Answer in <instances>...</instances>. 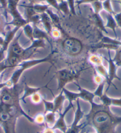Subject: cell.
<instances>
[{
    "mask_svg": "<svg viewBox=\"0 0 121 133\" xmlns=\"http://www.w3.org/2000/svg\"><path fill=\"white\" fill-rule=\"evenodd\" d=\"M91 109L85 115V126L90 125L96 133H117L116 127L121 124V117L113 114L110 107L98 103L95 101L90 103Z\"/></svg>",
    "mask_w": 121,
    "mask_h": 133,
    "instance_id": "cell-1",
    "label": "cell"
},
{
    "mask_svg": "<svg viewBox=\"0 0 121 133\" xmlns=\"http://www.w3.org/2000/svg\"><path fill=\"white\" fill-rule=\"evenodd\" d=\"M23 32L15 37L10 44L5 62L9 68H17L21 62L29 59L40 48H45V40H34L32 44L27 48H23L19 43V39Z\"/></svg>",
    "mask_w": 121,
    "mask_h": 133,
    "instance_id": "cell-2",
    "label": "cell"
},
{
    "mask_svg": "<svg viewBox=\"0 0 121 133\" xmlns=\"http://www.w3.org/2000/svg\"><path fill=\"white\" fill-rule=\"evenodd\" d=\"M55 53L54 51H52L47 56L41 59H28L20 63L17 66V69L15 70L11 76L8 81H6L7 86L6 87H11L13 86L17 85L19 81L20 80L21 75L26 70L29 69L32 67H34L38 65L44 63H50L53 64V56Z\"/></svg>",
    "mask_w": 121,
    "mask_h": 133,
    "instance_id": "cell-3",
    "label": "cell"
},
{
    "mask_svg": "<svg viewBox=\"0 0 121 133\" xmlns=\"http://www.w3.org/2000/svg\"><path fill=\"white\" fill-rule=\"evenodd\" d=\"M64 53L70 57H77L81 54L84 49L83 43L77 38L67 37L62 43Z\"/></svg>",
    "mask_w": 121,
    "mask_h": 133,
    "instance_id": "cell-4",
    "label": "cell"
},
{
    "mask_svg": "<svg viewBox=\"0 0 121 133\" xmlns=\"http://www.w3.org/2000/svg\"><path fill=\"white\" fill-rule=\"evenodd\" d=\"M81 71L82 70L76 72L64 68L56 72L55 76L58 80V90L60 91L68 83L75 82V81L79 78Z\"/></svg>",
    "mask_w": 121,
    "mask_h": 133,
    "instance_id": "cell-5",
    "label": "cell"
},
{
    "mask_svg": "<svg viewBox=\"0 0 121 133\" xmlns=\"http://www.w3.org/2000/svg\"><path fill=\"white\" fill-rule=\"evenodd\" d=\"M75 85L77 86L79 90V92H74L69 91L68 89L64 88L62 90L64 92V94L65 96L66 99H68L69 103L72 104L73 102L78 99H82L90 103L94 101L96 96L94 95V92H92L88 90L82 88L81 86L78 84L76 82H74Z\"/></svg>",
    "mask_w": 121,
    "mask_h": 133,
    "instance_id": "cell-6",
    "label": "cell"
},
{
    "mask_svg": "<svg viewBox=\"0 0 121 133\" xmlns=\"http://www.w3.org/2000/svg\"><path fill=\"white\" fill-rule=\"evenodd\" d=\"M21 0H7V12L10 13L13 17V20L7 23V25H12L14 27H23L24 25L27 24L26 19L22 16L17 6Z\"/></svg>",
    "mask_w": 121,
    "mask_h": 133,
    "instance_id": "cell-7",
    "label": "cell"
},
{
    "mask_svg": "<svg viewBox=\"0 0 121 133\" xmlns=\"http://www.w3.org/2000/svg\"><path fill=\"white\" fill-rule=\"evenodd\" d=\"M75 101L77 103V109L75 112L74 121L71 125L70 127L68 128L67 131L65 133H80L82 130L86 127L84 123L79 124L80 121H81V119H83V117H84L85 114L81 109L79 99H77Z\"/></svg>",
    "mask_w": 121,
    "mask_h": 133,
    "instance_id": "cell-8",
    "label": "cell"
},
{
    "mask_svg": "<svg viewBox=\"0 0 121 133\" xmlns=\"http://www.w3.org/2000/svg\"><path fill=\"white\" fill-rule=\"evenodd\" d=\"M21 27H14L13 29L7 31L4 36V40L3 46L0 49V63L4 61L7 57V51L10 44L16 37V34Z\"/></svg>",
    "mask_w": 121,
    "mask_h": 133,
    "instance_id": "cell-9",
    "label": "cell"
},
{
    "mask_svg": "<svg viewBox=\"0 0 121 133\" xmlns=\"http://www.w3.org/2000/svg\"><path fill=\"white\" fill-rule=\"evenodd\" d=\"M104 58L105 60H106L108 62V65H109V69H108V76H109V79H108L107 82L106 83H107V89L106 90V93H107L108 90L109 89L111 85H113L115 88L117 89V88L115 85L113 84V81L114 79H118L119 81H120L121 79L117 75V69L118 66L116 65L115 63H114L113 59L112 58L111 55V50L108 49V58L105 57Z\"/></svg>",
    "mask_w": 121,
    "mask_h": 133,
    "instance_id": "cell-10",
    "label": "cell"
},
{
    "mask_svg": "<svg viewBox=\"0 0 121 133\" xmlns=\"http://www.w3.org/2000/svg\"><path fill=\"white\" fill-rule=\"evenodd\" d=\"M74 105L73 103H72V104L69 103L68 107L65 109V111H64L61 113L58 114H59V117H58V118L56 121L55 124L52 127V128L53 130H59L63 133H65L67 131L68 127L66 125L65 121V117L66 114L69 112V111H70L71 108H74Z\"/></svg>",
    "mask_w": 121,
    "mask_h": 133,
    "instance_id": "cell-11",
    "label": "cell"
},
{
    "mask_svg": "<svg viewBox=\"0 0 121 133\" xmlns=\"http://www.w3.org/2000/svg\"><path fill=\"white\" fill-rule=\"evenodd\" d=\"M100 101V103L106 106H115L119 107L121 108V98H113L107 95L106 92L103 93L98 98Z\"/></svg>",
    "mask_w": 121,
    "mask_h": 133,
    "instance_id": "cell-12",
    "label": "cell"
},
{
    "mask_svg": "<svg viewBox=\"0 0 121 133\" xmlns=\"http://www.w3.org/2000/svg\"><path fill=\"white\" fill-rule=\"evenodd\" d=\"M47 87V85L43 86L42 87H30L27 85V83H25V88H24V93L22 96L20 97V101L26 104V99L28 97H30L33 94L39 92L41 89Z\"/></svg>",
    "mask_w": 121,
    "mask_h": 133,
    "instance_id": "cell-13",
    "label": "cell"
},
{
    "mask_svg": "<svg viewBox=\"0 0 121 133\" xmlns=\"http://www.w3.org/2000/svg\"><path fill=\"white\" fill-rule=\"evenodd\" d=\"M66 99V97L64 94V92L61 90L60 93L54 98L53 102L55 106V113H61L62 112L63 109L64 102Z\"/></svg>",
    "mask_w": 121,
    "mask_h": 133,
    "instance_id": "cell-14",
    "label": "cell"
},
{
    "mask_svg": "<svg viewBox=\"0 0 121 133\" xmlns=\"http://www.w3.org/2000/svg\"><path fill=\"white\" fill-rule=\"evenodd\" d=\"M33 27V38L34 40H47L51 44L49 36L46 31L40 29L38 25H32Z\"/></svg>",
    "mask_w": 121,
    "mask_h": 133,
    "instance_id": "cell-15",
    "label": "cell"
},
{
    "mask_svg": "<svg viewBox=\"0 0 121 133\" xmlns=\"http://www.w3.org/2000/svg\"><path fill=\"white\" fill-rule=\"evenodd\" d=\"M41 17V20H40V23H42L43 26H44V29L45 30L47 34H50L51 33V31L53 29L52 27V22L50 17L48 16L46 12H44L40 14Z\"/></svg>",
    "mask_w": 121,
    "mask_h": 133,
    "instance_id": "cell-16",
    "label": "cell"
},
{
    "mask_svg": "<svg viewBox=\"0 0 121 133\" xmlns=\"http://www.w3.org/2000/svg\"><path fill=\"white\" fill-rule=\"evenodd\" d=\"M106 19H107V23L105 25L106 29H110L113 31L114 35L115 36V39H117L118 35L116 33V28L118 27L117 23L116 22L115 19L114 18L113 15L111 14L107 13L106 16Z\"/></svg>",
    "mask_w": 121,
    "mask_h": 133,
    "instance_id": "cell-17",
    "label": "cell"
},
{
    "mask_svg": "<svg viewBox=\"0 0 121 133\" xmlns=\"http://www.w3.org/2000/svg\"><path fill=\"white\" fill-rule=\"evenodd\" d=\"M7 12L5 11L4 13H0V35L5 36L7 31H6V27L7 26Z\"/></svg>",
    "mask_w": 121,
    "mask_h": 133,
    "instance_id": "cell-18",
    "label": "cell"
},
{
    "mask_svg": "<svg viewBox=\"0 0 121 133\" xmlns=\"http://www.w3.org/2000/svg\"><path fill=\"white\" fill-rule=\"evenodd\" d=\"M56 114H57V113L53 112H49L44 114L45 123L46 124L47 127H52L55 124L56 121H57Z\"/></svg>",
    "mask_w": 121,
    "mask_h": 133,
    "instance_id": "cell-19",
    "label": "cell"
},
{
    "mask_svg": "<svg viewBox=\"0 0 121 133\" xmlns=\"http://www.w3.org/2000/svg\"><path fill=\"white\" fill-rule=\"evenodd\" d=\"M95 70L98 75H100L101 77L105 79L106 82H107L108 79H109V76H108V71L107 69L105 67V66L103 65V63L99 64L98 65L94 66Z\"/></svg>",
    "mask_w": 121,
    "mask_h": 133,
    "instance_id": "cell-20",
    "label": "cell"
},
{
    "mask_svg": "<svg viewBox=\"0 0 121 133\" xmlns=\"http://www.w3.org/2000/svg\"><path fill=\"white\" fill-rule=\"evenodd\" d=\"M23 31L25 34L26 36L29 38L32 43L34 41L33 27L30 23H27L25 25H24L23 27Z\"/></svg>",
    "mask_w": 121,
    "mask_h": 133,
    "instance_id": "cell-21",
    "label": "cell"
},
{
    "mask_svg": "<svg viewBox=\"0 0 121 133\" xmlns=\"http://www.w3.org/2000/svg\"><path fill=\"white\" fill-rule=\"evenodd\" d=\"M93 18H94V20L95 21V23H96V24L97 25V26H98L101 31L105 32L106 34H108L107 30L105 27V25L104 24V22H103V19L100 16V14L94 13Z\"/></svg>",
    "mask_w": 121,
    "mask_h": 133,
    "instance_id": "cell-22",
    "label": "cell"
},
{
    "mask_svg": "<svg viewBox=\"0 0 121 133\" xmlns=\"http://www.w3.org/2000/svg\"><path fill=\"white\" fill-rule=\"evenodd\" d=\"M103 57L97 54H92L88 57V62L94 66L103 63Z\"/></svg>",
    "mask_w": 121,
    "mask_h": 133,
    "instance_id": "cell-23",
    "label": "cell"
},
{
    "mask_svg": "<svg viewBox=\"0 0 121 133\" xmlns=\"http://www.w3.org/2000/svg\"><path fill=\"white\" fill-rule=\"evenodd\" d=\"M32 7L36 13L41 14L44 12H46V11L49 9V5L48 4H36L33 5H31Z\"/></svg>",
    "mask_w": 121,
    "mask_h": 133,
    "instance_id": "cell-24",
    "label": "cell"
},
{
    "mask_svg": "<svg viewBox=\"0 0 121 133\" xmlns=\"http://www.w3.org/2000/svg\"><path fill=\"white\" fill-rule=\"evenodd\" d=\"M100 43L103 44H113L121 47V41H119L118 39H114V38L107 37V36H102V37L101 38Z\"/></svg>",
    "mask_w": 121,
    "mask_h": 133,
    "instance_id": "cell-25",
    "label": "cell"
},
{
    "mask_svg": "<svg viewBox=\"0 0 121 133\" xmlns=\"http://www.w3.org/2000/svg\"><path fill=\"white\" fill-rule=\"evenodd\" d=\"M58 8H59V11H58L62 12V13H64V15H65V16H68V15L71 13L67 0L59 3Z\"/></svg>",
    "mask_w": 121,
    "mask_h": 133,
    "instance_id": "cell-26",
    "label": "cell"
},
{
    "mask_svg": "<svg viewBox=\"0 0 121 133\" xmlns=\"http://www.w3.org/2000/svg\"><path fill=\"white\" fill-rule=\"evenodd\" d=\"M94 14H100V12L103 10L102 2L100 0H96L91 4Z\"/></svg>",
    "mask_w": 121,
    "mask_h": 133,
    "instance_id": "cell-27",
    "label": "cell"
},
{
    "mask_svg": "<svg viewBox=\"0 0 121 133\" xmlns=\"http://www.w3.org/2000/svg\"><path fill=\"white\" fill-rule=\"evenodd\" d=\"M46 12L47 14H48V16L51 18L52 22L53 24H55V25H57V26H58L59 24V22H60L59 17L58 16L57 14L53 12L49 8L46 11Z\"/></svg>",
    "mask_w": 121,
    "mask_h": 133,
    "instance_id": "cell-28",
    "label": "cell"
},
{
    "mask_svg": "<svg viewBox=\"0 0 121 133\" xmlns=\"http://www.w3.org/2000/svg\"><path fill=\"white\" fill-rule=\"evenodd\" d=\"M102 5L103 10H105L107 13L111 14L112 15H114L116 13L114 11L113 8H112L111 0H105V1L102 2Z\"/></svg>",
    "mask_w": 121,
    "mask_h": 133,
    "instance_id": "cell-29",
    "label": "cell"
},
{
    "mask_svg": "<svg viewBox=\"0 0 121 133\" xmlns=\"http://www.w3.org/2000/svg\"><path fill=\"white\" fill-rule=\"evenodd\" d=\"M114 50L116 51V53L113 60L118 68L121 67V47L118 46V48Z\"/></svg>",
    "mask_w": 121,
    "mask_h": 133,
    "instance_id": "cell-30",
    "label": "cell"
},
{
    "mask_svg": "<svg viewBox=\"0 0 121 133\" xmlns=\"http://www.w3.org/2000/svg\"><path fill=\"white\" fill-rule=\"evenodd\" d=\"M106 83V81H105L103 82L98 84V88H96V91L94 92V95L96 96V98L99 97V96H100L103 94V90H104Z\"/></svg>",
    "mask_w": 121,
    "mask_h": 133,
    "instance_id": "cell-31",
    "label": "cell"
},
{
    "mask_svg": "<svg viewBox=\"0 0 121 133\" xmlns=\"http://www.w3.org/2000/svg\"><path fill=\"white\" fill-rule=\"evenodd\" d=\"M42 96L39 94V92H37V93L34 94L30 96V99H31V101L33 104H38L42 102Z\"/></svg>",
    "mask_w": 121,
    "mask_h": 133,
    "instance_id": "cell-32",
    "label": "cell"
},
{
    "mask_svg": "<svg viewBox=\"0 0 121 133\" xmlns=\"http://www.w3.org/2000/svg\"><path fill=\"white\" fill-rule=\"evenodd\" d=\"M34 123L38 124H43L45 123V116L44 114H39L36 115L35 118H34Z\"/></svg>",
    "mask_w": 121,
    "mask_h": 133,
    "instance_id": "cell-33",
    "label": "cell"
},
{
    "mask_svg": "<svg viewBox=\"0 0 121 133\" xmlns=\"http://www.w3.org/2000/svg\"><path fill=\"white\" fill-rule=\"evenodd\" d=\"M69 7H70V12L74 16H76V11H75V5L74 4L75 3V0H67Z\"/></svg>",
    "mask_w": 121,
    "mask_h": 133,
    "instance_id": "cell-34",
    "label": "cell"
},
{
    "mask_svg": "<svg viewBox=\"0 0 121 133\" xmlns=\"http://www.w3.org/2000/svg\"><path fill=\"white\" fill-rule=\"evenodd\" d=\"M47 4L49 6H51L55 9H57L58 11H59V8H58V5H59V3L57 1V0H45Z\"/></svg>",
    "mask_w": 121,
    "mask_h": 133,
    "instance_id": "cell-35",
    "label": "cell"
},
{
    "mask_svg": "<svg viewBox=\"0 0 121 133\" xmlns=\"http://www.w3.org/2000/svg\"><path fill=\"white\" fill-rule=\"evenodd\" d=\"M51 35L55 38H59L61 36V33H60V31L58 29H53L51 31Z\"/></svg>",
    "mask_w": 121,
    "mask_h": 133,
    "instance_id": "cell-36",
    "label": "cell"
},
{
    "mask_svg": "<svg viewBox=\"0 0 121 133\" xmlns=\"http://www.w3.org/2000/svg\"><path fill=\"white\" fill-rule=\"evenodd\" d=\"M113 16L116 23H117L118 27H120L121 29V12H120L119 13H115L113 15Z\"/></svg>",
    "mask_w": 121,
    "mask_h": 133,
    "instance_id": "cell-37",
    "label": "cell"
},
{
    "mask_svg": "<svg viewBox=\"0 0 121 133\" xmlns=\"http://www.w3.org/2000/svg\"><path fill=\"white\" fill-rule=\"evenodd\" d=\"M94 81L97 84H99V83H100L101 82H103V81H105V79L103 78V77H101L100 75H99L97 74L94 77Z\"/></svg>",
    "mask_w": 121,
    "mask_h": 133,
    "instance_id": "cell-38",
    "label": "cell"
},
{
    "mask_svg": "<svg viewBox=\"0 0 121 133\" xmlns=\"http://www.w3.org/2000/svg\"><path fill=\"white\" fill-rule=\"evenodd\" d=\"M96 0H79V1H77L75 2V3L77 4V5L79 6L81 5V4H92L93 2H94Z\"/></svg>",
    "mask_w": 121,
    "mask_h": 133,
    "instance_id": "cell-39",
    "label": "cell"
},
{
    "mask_svg": "<svg viewBox=\"0 0 121 133\" xmlns=\"http://www.w3.org/2000/svg\"><path fill=\"white\" fill-rule=\"evenodd\" d=\"M42 133H56L55 130H53L52 128L50 127H47L45 128L44 130L43 131Z\"/></svg>",
    "mask_w": 121,
    "mask_h": 133,
    "instance_id": "cell-40",
    "label": "cell"
},
{
    "mask_svg": "<svg viewBox=\"0 0 121 133\" xmlns=\"http://www.w3.org/2000/svg\"><path fill=\"white\" fill-rule=\"evenodd\" d=\"M29 1L31 3V5H33L36 4H40V2L45 1V0H29Z\"/></svg>",
    "mask_w": 121,
    "mask_h": 133,
    "instance_id": "cell-41",
    "label": "cell"
},
{
    "mask_svg": "<svg viewBox=\"0 0 121 133\" xmlns=\"http://www.w3.org/2000/svg\"><path fill=\"white\" fill-rule=\"evenodd\" d=\"M4 38L3 37V36L0 35V46H3V44L4 43Z\"/></svg>",
    "mask_w": 121,
    "mask_h": 133,
    "instance_id": "cell-42",
    "label": "cell"
},
{
    "mask_svg": "<svg viewBox=\"0 0 121 133\" xmlns=\"http://www.w3.org/2000/svg\"><path fill=\"white\" fill-rule=\"evenodd\" d=\"M113 1H115L118 2V3H119L120 5V7H121V0H113Z\"/></svg>",
    "mask_w": 121,
    "mask_h": 133,
    "instance_id": "cell-43",
    "label": "cell"
},
{
    "mask_svg": "<svg viewBox=\"0 0 121 133\" xmlns=\"http://www.w3.org/2000/svg\"><path fill=\"white\" fill-rule=\"evenodd\" d=\"M80 133H87V132H86V130H85V128H84L83 130H82V131L80 132Z\"/></svg>",
    "mask_w": 121,
    "mask_h": 133,
    "instance_id": "cell-44",
    "label": "cell"
},
{
    "mask_svg": "<svg viewBox=\"0 0 121 133\" xmlns=\"http://www.w3.org/2000/svg\"><path fill=\"white\" fill-rule=\"evenodd\" d=\"M57 1L58 2V3H60V2H62L64 1H66V0H57Z\"/></svg>",
    "mask_w": 121,
    "mask_h": 133,
    "instance_id": "cell-45",
    "label": "cell"
}]
</instances>
